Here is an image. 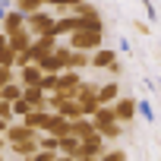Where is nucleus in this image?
Masks as SVG:
<instances>
[{
	"mask_svg": "<svg viewBox=\"0 0 161 161\" xmlns=\"http://www.w3.org/2000/svg\"><path fill=\"white\" fill-rule=\"evenodd\" d=\"M92 123H95V133H98L104 142H114V139H120V133H123V126L117 123V117H114L111 108H98V111L92 114Z\"/></svg>",
	"mask_w": 161,
	"mask_h": 161,
	"instance_id": "nucleus-1",
	"label": "nucleus"
},
{
	"mask_svg": "<svg viewBox=\"0 0 161 161\" xmlns=\"http://www.w3.org/2000/svg\"><path fill=\"white\" fill-rule=\"evenodd\" d=\"M73 51H86V54H92V51H98V47H104V32H92V29H76L73 35H69V41H66Z\"/></svg>",
	"mask_w": 161,
	"mask_h": 161,
	"instance_id": "nucleus-2",
	"label": "nucleus"
},
{
	"mask_svg": "<svg viewBox=\"0 0 161 161\" xmlns=\"http://www.w3.org/2000/svg\"><path fill=\"white\" fill-rule=\"evenodd\" d=\"M54 22H57V16H54V13H47V10H38V13L25 16V29L32 32V38H44V35H51Z\"/></svg>",
	"mask_w": 161,
	"mask_h": 161,
	"instance_id": "nucleus-3",
	"label": "nucleus"
},
{
	"mask_svg": "<svg viewBox=\"0 0 161 161\" xmlns=\"http://www.w3.org/2000/svg\"><path fill=\"white\" fill-rule=\"evenodd\" d=\"M82 82H86L82 73L63 69V73H57V92H54V95H60V98H76V95H79V86H82Z\"/></svg>",
	"mask_w": 161,
	"mask_h": 161,
	"instance_id": "nucleus-4",
	"label": "nucleus"
},
{
	"mask_svg": "<svg viewBox=\"0 0 161 161\" xmlns=\"http://www.w3.org/2000/svg\"><path fill=\"white\" fill-rule=\"evenodd\" d=\"M57 44H60V41H57L54 35H44V38H35V41L29 44V51H25V54H29V60H32V63H41L44 57H51V54H54V47H57Z\"/></svg>",
	"mask_w": 161,
	"mask_h": 161,
	"instance_id": "nucleus-5",
	"label": "nucleus"
},
{
	"mask_svg": "<svg viewBox=\"0 0 161 161\" xmlns=\"http://www.w3.org/2000/svg\"><path fill=\"white\" fill-rule=\"evenodd\" d=\"M3 139H7V145H22V142H38V133H35V130H29L25 123L13 120V123L7 126Z\"/></svg>",
	"mask_w": 161,
	"mask_h": 161,
	"instance_id": "nucleus-6",
	"label": "nucleus"
},
{
	"mask_svg": "<svg viewBox=\"0 0 161 161\" xmlns=\"http://www.w3.org/2000/svg\"><path fill=\"white\" fill-rule=\"evenodd\" d=\"M111 111H114V117H117L120 126H123V123H133V120H136V98L120 95V98L111 104Z\"/></svg>",
	"mask_w": 161,
	"mask_h": 161,
	"instance_id": "nucleus-7",
	"label": "nucleus"
},
{
	"mask_svg": "<svg viewBox=\"0 0 161 161\" xmlns=\"http://www.w3.org/2000/svg\"><path fill=\"white\" fill-rule=\"evenodd\" d=\"M41 133L63 139V136H69V120L60 117V114H54V111H47V114H44V126H41Z\"/></svg>",
	"mask_w": 161,
	"mask_h": 161,
	"instance_id": "nucleus-8",
	"label": "nucleus"
},
{
	"mask_svg": "<svg viewBox=\"0 0 161 161\" xmlns=\"http://www.w3.org/2000/svg\"><path fill=\"white\" fill-rule=\"evenodd\" d=\"M104 148H108V142H104L98 133H92L89 139L79 142V158H101V155H104Z\"/></svg>",
	"mask_w": 161,
	"mask_h": 161,
	"instance_id": "nucleus-9",
	"label": "nucleus"
},
{
	"mask_svg": "<svg viewBox=\"0 0 161 161\" xmlns=\"http://www.w3.org/2000/svg\"><path fill=\"white\" fill-rule=\"evenodd\" d=\"M79 29V19L73 16V13H63V16H57V22H54V29H51V35L60 41V38H69L73 32Z\"/></svg>",
	"mask_w": 161,
	"mask_h": 161,
	"instance_id": "nucleus-10",
	"label": "nucleus"
},
{
	"mask_svg": "<svg viewBox=\"0 0 161 161\" xmlns=\"http://www.w3.org/2000/svg\"><path fill=\"white\" fill-rule=\"evenodd\" d=\"M120 57H117V51L114 47H98V51H92V60H89V66L92 69H111V63H117Z\"/></svg>",
	"mask_w": 161,
	"mask_h": 161,
	"instance_id": "nucleus-11",
	"label": "nucleus"
},
{
	"mask_svg": "<svg viewBox=\"0 0 161 161\" xmlns=\"http://www.w3.org/2000/svg\"><path fill=\"white\" fill-rule=\"evenodd\" d=\"M22 101H25L32 111H47V95H44L38 86H29V89H22Z\"/></svg>",
	"mask_w": 161,
	"mask_h": 161,
	"instance_id": "nucleus-12",
	"label": "nucleus"
},
{
	"mask_svg": "<svg viewBox=\"0 0 161 161\" xmlns=\"http://www.w3.org/2000/svg\"><path fill=\"white\" fill-rule=\"evenodd\" d=\"M41 69H38V63H29V66H22V69H16V82L22 86V89H29V86H38L41 82Z\"/></svg>",
	"mask_w": 161,
	"mask_h": 161,
	"instance_id": "nucleus-13",
	"label": "nucleus"
},
{
	"mask_svg": "<svg viewBox=\"0 0 161 161\" xmlns=\"http://www.w3.org/2000/svg\"><path fill=\"white\" fill-rule=\"evenodd\" d=\"M117 98H120V82H117V79H111V82L98 86V104H101V108H111Z\"/></svg>",
	"mask_w": 161,
	"mask_h": 161,
	"instance_id": "nucleus-14",
	"label": "nucleus"
},
{
	"mask_svg": "<svg viewBox=\"0 0 161 161\" xmlns=\"http://www.w3.org/2000/svg\"><path fill=\"white\" fill-rule=\"evenodd\" d=\"M32 41H35V38H32V32H29V29H19V32L7 35V44L13 47V54H25Z\"/></svg>",
	"mask_w": 161,
	"mask_h": 161,
	"instance_id": "nucleus-15",
	"label": "nucleus"
},
{
	"mask_svg": "<svg viewBox=\"0 0 161 161\" xmlns=\"http://www.w3.org/2000/svg\"><path fill=\"white\" fill-rule=\"evenodd\" d=\"M95 133V123H92V117H79V120H69V136H76L79 142L82 139H89Z\"/></svg>",
	"mask_w": 161,
	"mask_h": 161,
	"instance_id": "nucleus-16",
	"label": "nucleus"
},
{
	"mask_svg": "<svg viewBox=\"0 0 161 161\" xmlns=\"http://www.w3.org/2000/svg\"><path fill=\"white\" fill-rule=\"evenodd\" d=\"M3 35H13V32H19V29H25V16L22 13H16V10H7V16H3Z\"/></svg>",
	"mask_w": 161,
	"mask_h": 161,
	"instance_id": "nucleus-17",
	"label": "nucleus"
},
{
	"mask_svg": "<svg viewBox=\"0 0 161 161\" xmlns=\"http://www.w3.org/2000/svg\"><path fill=\"white\" fill-rule=\"evenodd\" d=\"M57 155H60V158H79V139H76V136L57 139Z\"/></svg>",
	"mask_w": 161,
	"mask_h": 161,
	"instance_id": "nucleus-18",
	"label": "nucleus"
},
{
	"mask_svg": "<svg viewBox=\"0 0 161 161\" xmlns=\"http://www.w3.org/2000/svg\"><path fill=\"white\" fill-rule=\"evenodd\" d=\"M76 19H101V13H98V7L95 3H89V0H79V3L69 10Z\"/></svg>",
	"mask_w": 161,
	"mask_h": 161,
	"instance_id": "nucleus-19",
	"label": "nucleus"
},
{
	"mask_svg": "<svg viewBox=\"0 0 161 161\" xmlns=\"http://www.w3.org/2000/svg\"><path fill=\"white\" fill-rule=\"evenodd\" d=\"M44 7H47V0H13V10L22 13V16H32V13L44 10Z\"/></svg>",
	"mask_w": 161,
	"mask_h": 161,
	"instance_id": "nucleus-20",
	"label": "nucleus"
},
{
	"mask_svg": "<svg viewBox=\"0 0 161 161\" xmlns=\"http://www.w3.org/2000/svg\"><path fill=\"white\" fill-rule=\"evenodd\" d=\"M76 101H79V111H82V117H92V114L101 108V104H98V95H82V92H79Z\"/></svg>",
	"mask_w": 161,
	"mask_h": 161,
	"instance_id": "nucleus-21",
	"label": "nucleus"
},
{
	"mask_svg": "<svg viewBox=\"0 0 161 161\" xmlns=\"http://www.w3.org/2000/svg\"><path fill=\"white\" fill-rule=\"evenodd\" d=\"M89 60H92V54H86V51H73L69 60H66V69L79 73V69H86V66H89Z\"/></svg>",
	"mask_w": 161,
	"mask_h": 161,
	"instance_id": "nucleus-22",
	"label": "nucleus"
},
{
	"mask_svg": "<svg viewBox=\"0 0 161 161\" xmlns=\"http://www.w3.org/2000/svg\"><path fill=\"white\" fill-rule=\"evenodd\" d=\"M136 117H142L145 123H155V120H158V117H155V108H152L148 98H136Z\"/></svg>",
	"mask_w": 161,
	"mask_h": 161,
	"instance_id": "nucleus-23",
	"label": "nucleus"
},
{
	"mask_svg": "<svg viewBox=\"0 0 161 161\" xmlns=\"http://www.w3.org/2000/svg\"><path fill=\"white\" fill-rule=\"evenodd\" d=\"M38 89L51 98V95L57 92V73H44V76H41V82H38Z\"/></svg>",
	"mask_w": 161,
	"mask_h": 161,
	"instance_id": "nucleus-24",
	"label": "nucleus"
},
{
	"mask_svg": "<svg viewBox=\"0 0 161 161\" xmlns=\"http://www.w3.org/2000/svg\"><path fill=\"white\" fill-rule=\"evenodd\" d=\"M0 98L10 101V104H13V101H19V98H22V86H19V82H10L3 92H0Z\"/></svg>",
	"mask_w": 161,
	"mask_h": 161,
	"instance_id": "nucleus-25",
	"label": "nucleus"
},
{
	"mask_svg": "<svg viewBox=\"0 0 161 161\" xmlns=\"http://www.w3.org/2000/svg\"><path fill=\"white\" fill-rule=\"evenodd\" d=\"M38 69H41V73H63V63L51 54V57H44V60L38 63Z\"/></svg>",
	"mask_w": 161,
	"mask_h": 161,
	"instance_id": "nucleus-26",
	"label": "nucleus"
},
{
	"mask_svg": "<svg viewBox=\"0 0 161 161\" xmlns=\"http://www.w3.org/2000/svg\"><path fill=\"white\" fill-rule=\"evenodd\" d=\"M10 82H16V69L13 66H0V92H3Z\"/></svg>",
	"mask_w": 161,
	"mask_h": 161,
	"instance_id": "nucleus-27",
	"label": "nucleus"
},
{
	"mask_svg": "<svg viewBox=\"0 0 161 161\" xmlns=\"http://www.w3.org/2000/svg\"><path fill=\"white\" fill-rule=\"evenodd\" d=\"M29 114H32V108H29L22 98H19V101H13V120H25Z\"/></svg>",
	"mask_w": 161,
	"mask_h": 161,
	"instance_id": "nucleus-28",
	"label": "nucleus"
},
{
	"mask_svg": "<svg viewBox=\"0 0 161 161\" xmlns=\"http://www.w3.org/2000/svg\"><path fill=\"white\" fill-rule=\"evenodd\" d=\"M101 161H126V152L123 148H104V155H101Z\"/></svg>",
	"mask_w": 161,
	"mask_h": 161,
	"instance_id": "nucleus-29",
	"label": "nucleus"
},
{
	"mask_svg": "<svg viewBox=\"0 0 161 161\" xmlns=\"http://www.w3.org/2000/svg\"><path fill=\"white\" fill-rule=\"evenodd\" d=\"M76 3H79V0H47V7H57V10H66V13H69Z\"/></svg>",
	"mask_w": 161,
	"mask_h": 161,
	"instance_id": "nucleus-30",
	"label": "nucleus"
},
{
	"mask_svg": "<svg viewBox=\"0 0 161 161\" xmlns=\"http://www.w3.org/2000/svg\"><path fill=\"white\" fill-rule=\"evenodd\" d=\"M139 3L145 7V16H148V19L155 22V19H158V10H155V3H152V0H139Z\"/></svg>",
	"mask_w": 161,
	"mask_h": 161,
	"instance_id": "nucleus-31",
	"label": "nucleus"
},
{
	"mask_svg": "<svg viewBox=\"0 0 161 161\" xmlns=\"http://www.w3.org/2000/svg\"><path fill=\"white\" fill-rule=\"evenodd\" d=\"M114 51H120V54H130V51H133V44H130V41H126V38H120V41H117V47H114Z\"/></svg>",
	"mask_w": 161,
	"mask_h": 161,
	"instance_id": "nucleus-32",
	"label": "nucleus"
},
{
	"mask_svg": "<svg viewBox=\"0 0 161 161\" xmlns=\"http://www.w3.org/2000/svg\"><path fill=\"white\" fill-rule=\"evenodd\" d=\"M133 29H136L139 35H148V22H139V19H133Z\"/></svg>",
	"mask_w": 161,
	"mask_h": 161,
	"instance_id": "nucleus-33",
	"label": "nucleus"
},
{
	"mask_svg": "<svg viewBox=\"0 0 161 161\" xmlns=\"http://www.w3.org/2000/svg\"><path fill=\"white\" fill-rule=\"evenodd\" d=\"M142 89H145V92H158V89H155V82H152V79H142Z\"/></svg>",
	"mask_w": 161,
	"mask_h": 161,
	"instance_id": "nucleus-34",
	"label": "nucleus"
},
{
	"mask_svg": "<svg viewBox=\"0 0 161 161\" xmlns=\"http://www.w3.org/2000/svg\"><path fill=\"white\" fill-rule=\"evenodd\" d=\"M7 126H10L7 120H0V136H3V133H7Z\"/></svg>",
	"mask_w": 161,
	"mask_h": 161,
	"instance_id": "nucleus-35",
	"label": "nucleus"
},
{
	"mask_svg": "<svg viewBox=\"0 0 161 161\" xmlns=\"http://www.w3.org/2000/svg\"><path fill=\"white\" fill-rule=\"evenodd\" d=\"M3 145H7V139H3V136H0V148H3Z\"/></svg>",
	"mask_w": 161,
	"mask_h": 161,
	"instance_id": "nucleus-36",
	"label": "nucleus"
},
{
	"mask_svg": "<svg viewBox=\"0 0 161 161\" xmlns=\"http://www.w3.org/2000/svg\"><path fill=\"white\" fill-rule=\"evenodd\" d=\"M155 89H161V76H158V82H155Z\"/></svg>",
	"mask_w": 161,
	"mask_h": 161,
	"instance_id": "nucleus-37",
	"label": "nucleus"
},
{
	"mask_svg": "<svg viewBox=\"0 0 161 161\" xmlns=\"http://www.w3.org/2000/svg\"><path fill=\"white\" fill-rule=\"evenodd\" d=\"M0 161H3V152H0Z\"/></svg>",
	"mask_w": 161,
	"mask_h": 161,
	"instance_id": "nucleus-38",
	"label": "nucleus"
}]
</instances>
